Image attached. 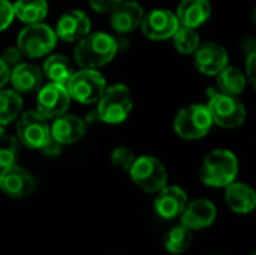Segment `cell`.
<instances>
[{
	"label": "cell",
	"mask_w": 256,
	"mask_h": 255,
	"mask_svg": "<svg viewBox=\"0 0 256 255\" xmlns=\"http://www.w3.org/2000/svg\"><path fill=\"white\" fill-rule=\"evenodd\" d=\"M240 164L237 155L230 149H214L201 162L200 180L210 188H226L236 182Z\"/></svg>",
	"instance_id": "cell-1"
},
{
	"label": "cell",
	"mask_w": 256,
	"mask_h": 255,
	"mask_svg": "<svg viewBox=\"0 0 256 255\" xmlns=\"http://www.w3.org/2000/svg\"><path fill=\"white\" fill-rule=\"evenodd\" d=\"M118 48V41L114 36L105 32L88 33L76 44L74 59L81 68L96 69L110 63L116 57Z\"/></svg>",
	"instance_id": "cell-2"
},
{
	"label": "cell",
	"mask_w": 256,
	"mask_h": 255,
	"mask_svg": "<svg viewBox=\"0 0 256 255\" xmlns=\"http://www.w3.org/2000/svg\"><path fill=\"white\" fill-rule=\"evenodd\" d=\"M134 108V98L126 84L117 83L105 89L98 101V117L108 125L123 123Z\"/></svg>",
	"instance_id": "cell-3"
},
{
	"label": "cell",
	"mask_w": 256,
	"mask_h": 255,
	"mask_svg": "<svg viewBox=\"0 0 256 255\" xmlns=\"http://www.w3.org/2000/svg\"><path fill=\"white\" fill-rule=\"evenodd\" d=\"M213 119L207 104H190L183 107L174 117V132L188 141H196L210 132Z\"/></svg>",
	"instance_id": "cell-4"
},
{
	"label": "cell",
	"mask_w": 256,
	"mask_h": 255,
	"mask_svg": "<svg viewBox=\"0 0 256 255\" xmlns=\"http://www.w3.org/2000/svg\"><path fill=\"white\" fill-rule=\"evenodd\" d=\"M207 107L212 114L213 123L224 129L240 128L248 117L246 107L238 99V96L225 95L218 89L208 90Z\"/></svg>",
	"instance_id": "cell-5"
},
{
	"label": "cell",
	"mask_w": 256,
	"mask_h": 255,
	"mask_svg": "<svg viewBox=\"0 0 256 255\" xmlns=\"http://www.w3.org/2000/svg\"><path fill=\"white\" fill-rule=\"evenodd\" d=\"M134 183L148 194H156L168 185V171L160 159L152 155H142L135 159L129 170Z\"/></svg>",
	"instance_id": "cell-6"
},
{
	"label": "cell",
	"mask_w": 256,
	"mask_h": 255,
	"mask_svg": "<svg viewBox=\"0 0 256 255\" xmlns=\"http://www.w3.org/2000/svg\"><path fill=\"white\" fill-rule=\"evenodd\" d=\"M56 30L44 23H34L26 26L16 38V47L22 56L30 59H39L50 54L57 44Z\"/></svg>",
	"instance_id": "cell-7"
},
{
	"label": "cell",
	"mask_w": 256,
	"mask_h": 255,
	"mask_svg": "<svg viewBox=\"0 0 256 255\" xmlns=\"http://www.w3.org/2000/svg\"><path fill=\"white\" fill-rule=\"evenodd\" d=\"M66 89L74 101L90 105L100 99L106 89V81L99 71L81 68V71L72 74V77L66 83Z\"/></svg>",
	"instance_id": "cell-8"
},
{
	"label": "cell",
	"mask_w": 256,
	"mask_h": 255,
	"mask_svg": "<svg viewBox=\"0 0 256 255\" xmlns=\"http://www.w3.org/2000/svg\"><path fill=\"white\" fill-rule=\"evenodd\" d=\"M38 110L21 113L16 119V138L27 149L42 150L51 140V126Z\"/></svg>",
	"instance_id": "cell-9"
},
{
	"label": "cell",
	"mask_w": 256,
	"mask_h": 255,
	"mask_svg": "<svg viewBox=\"0 0 256 255\" xmlns=\"http://www.w3.org/2000/svg\"><path fill=\"white\" fill-rule=\"evenodd\" d=\"M180 23L176 12L159 8L146 12L140 29L142 30L144 36L148 38L150 41H166L172 39Z\"/></svg>",
	"instance_id": "cell-10"
},
{
	"label": "cell",
	"mask_w": 256,
	"mask_h": 255,
	"mask_svg": "<svg viewBox=\"0 0 256 255\" xmlns=\"http://www.w3.org/2000/svg\"><path fill=\"white\" fill-rule=\"evenodd\" d=\"M70 99L72 98L66 86L57 83H48L42 86L38 92V98H36L38 111L45 119H57L66 114L70 105Z\"/></svg>",
	"instance_id": "cell-11"
},
{
	"label": "cell",
	"mask_w": 256,
	"mask_h": 255,
	"mask_svg": "<svg viewBox=\"0 0 256 255\" xmlns=\"http://www.w3.org/2000/svg\"><path fill=\"white\" fill-rule=\"evenodd\" d=\"M194 65L206 77H216L230 65L228 50L218 42H201L194 53Z\"/></svg>",
	"instance_id": "cell-12"
},
{
	"label": "cell",
	"mask_w": 256,
	"mask_h": 255,
	"mask_svg": "<svg viewBox=\"0 0 256 255\" xmlns=\"http://www.w3.org/2000/svg\"><path fill=\"white\" fill-rule=\"evenodd\" d=\"M34 177L16 164L0 170V189L10 198H24L34 191Z\"/></svg>",
	"instance_id": "cell-13"
},
{
	"label": "cell",
	"mask_w": 256,
	"mask_h": 255,
	"mask_svg": "<svg viewBox=\"0 0 256 255\" xmlns=\"http://www.w3.org/2000/svg\"><path fill=\"white\" fill-rule=\"evenodd\" d=\"M92 21L88 15L80 9L64 12L56 24V35L64 42H80L90 33Z\"/></svg>",
	"instance_id": "cell-14"
},
{
	"label": "cell",
	"mask_w": 256,
	"mask_h": 255,
	"mask_svg": "<svg viewBox=\"0 0 256 255\" xmlns=\"http://www.w3.org/2000/svg\"><path fill=\"white\" fill-rule=\"evenodd\" d=\"M218 218V209L213 201L207 198H198L188 201L186 207L180 215L182 225L189 230H204L212 227Z\"/></svg>",
	"instance_id": "cell-15"
},
{
	"label": "cell",
	"mask_w": 256,
	"mask_h": 255,
	"mask_svg": "<svg viewBox=\"0 0 256 255\" xmlns=\"http://www.w3.org/2000/svg\"><path fill=\"white\" fill-rule=\"evenodd\" d=\"M144 15V8L138 2L124 0L111 12L110 23L114 32H117L118 35H128L141 27Z\"/></svg>",
	"instance_id": "cell-16"
},
{
	"label": "cell",
	"mask_w": 256,
	"mask_h": 255,
	"mask_svg": "<svg viewBox=\"0 0 256 255\" xmlns=\"http://www.w3.org/2000/svg\"><path fill=\"white\" fill-rule=\"evenodd\" d=\"M188 201V194L183 188L176 185H166L159 192H156L154 209L160 218L172 219L182 215Z\"/></svg>",
	"instance_id": "cell-17"
},
{
	"label": "cell",
	"mask_w": 256,
	"mask_h": 255,
	"mask_svg": "<svg viewBox=\"0 0 256 255\" xmlns=\"http://www.w3.org/2000/svg\"><path fill=\"white\" fill-rule=\"evenodd\" d=\"M212 12L210 0H182L177 6L176 15L180 26L200 29L210 20Z\"/></svg>",
	"instance_id": "cell-18"
},
{
	"label": "cell",
	"mask_w": 256,
	"mask_h": 255,
	"mask_svg": "<svg viewBox=\"0 0 256 255\" xmlns=\"http://www.w3.org/2000/svg\"><path fill=\"white\" fill-rule=\"evenodd\" d=\"M86 135V122L72 114H63L54 119L51 125V137L62 146L78 143Z\"/></svg>",
	"instance_id": "cell-19"
},
{
	"label": "cell",
	"mask_w": 256,
	"mask_h": 255,
	"mask_svg": "<svg viewBox=\"0 0 256 255\" xmlns=\"http://www.w3.org/2000/svg\"><path fill=\"white\" fill-rule=\"evenodd\" d=\"M226 206L238 215H248L256 209V191L248 183L232 182L225 188Z\"/></svg>",
	"instance_id": "cell-20"
},
{
	"label": "cell",
	"mask_w": 256,
	"mask_h": 255,
	"mask_svg": "<svg viewBox=\"0 0 256 255\" xmlns=\"http://www.w3.org/2000/svg\"><path fill=\"white\" fill-rule=\"evenodd\" d=\"M9 81L18 93H32L42 87L44 72L36 65L21 62L12 68Z\"/></svg>",
	"instance_id": "cell-21"
},
{
	"label": "cell",
	"mask_w": 256,
	"mask_h": 255,
	"mask_svg": "<svg viewBox=\"0 0 256 255\" xmlns=\"http://www.w3.org/2000/svg\"><path fill=\"white\" fill-rule=\"evenodd\" d=\"M214 78H216L218 90L231 96H240L248 86V78L244 71L230 65L222 72H219Z\"/></svg>",
	"instance_id": "cell-22"
},
{
	"label": "cell",
	"mask_w": 256,
	"mask_h": 255,
	"mask_svg": "<svg viewBox=\"0 0 256 255\" xmlns=\"http://www.w3.org/2000/svg\"><path fill=\"white\" fill-rule=\"evenodd\" d=\"M42 72L51 83L66 86V83L69 81V78L72 77V74L75 71L72 68L70 60L66 56L51 54L45 59L44 66H42Z\"/></svg>",
	"instance_id": "cell-23"
},
{
	"label": "cell",
	"mask_w": 256,
	"mask_h": 255,
	"mask_svg": "<svg viewBox=\"0 0 256 255\" xmlns=\"http://www.w3.org/2000/svg\"><path fill=\"white\" fill-rule=\"evenodd\" d=\"M22 98L14 89H0V126L15 122L22 111Z\"/></svg>",
	"instance_id": "cell-24"
},
{
	"label": "cell",
	"mask_w": 256,
	"mask_h": 255,
	"mask_svg": "<svg viewBox=\"0 0 256 255\" xmlns=\"http://www.w3.org/2000/svg\"><path fill=\"white\" fill-rule=\"evenodd\" d=\"M14 14L26 24L40 23L48 14V3L46 0H16L14 3Z\"/></svg>",
	"instance_id": "cell-25"
},
{
	"label": "cell",
	"mask_w": 256,
	"mask_h": 255,
	"mask_svg": "<svg viewBox=\"0 0 256 255\" xmlns=\"http://www.w3.org/2000/svg\"><path fill=\"white\" fill-rule=\"evenodd\" d=\"M192 240H194L192 230H189L184 225H177V227L171 228L165 234L164 245H165V249L168 252L174 255H180L184 254L190 248Z\"/></svg>",
	"instance_id": "cell-26"
},
{
	"label": "cell",
	"mask_w": 256,
	"mask_h": 255,
	"mask_svg": "<svg viewBox=\"0 0 256 255\" xmlns=\"http://www.w3.org/2000/svg\"><path fill=\"white\" fill-rule=\"evenodd\" d=\"M172 41L176 50L183 56H194V53L201 45V36L198 33V29L184 27V26L178 27V30L172 36Z\"/></svg>",
	"instance_id": "cell-27"
},
{
	"label": "cell",
	"mask_w": 256,
	"mask_h": 255,
	"mask_svg": "<svg viewBox=\"0 0 256 255\" xmlns=\"http://www.w3.org/2000/svg\"><path fill=\"white\" fill-rule=\"evenodd\" d=\"M20 153V141L16 137L2 132L0 134V170L16 164Z\"/></svg>",
	"instance_id": "cell-28"
},
{
	"label": "cell",
	"mask_w": 256,
	"mask_h": 255,
	"mask_svg": "<svg viewBox=\"0 0 256 255\" xmlns=\"http://www.w3.org/2000/svg\"><path fill=\"white\" fill-rule=\"evenodd\" d=\"M111 164L118 168V170H123V171H129L132 164L135 162L136 156L134 155V152L128 147H117L112 150L111 153Z\"/></svg>",
	"instance_id": "cell-29"
},
{
	"label": "cell",
	"mask_w": 256,
	"mask_h": 255,
	"mask_svg": "<svg viewBox=\"0 0 256 255\" xmlns=\"http://www.w3.org/2000/svg\"><path fill=\"white\" fill-rule=\"evenodd\" d=\"M14 5L8 0H0V32L6 30L14 21Z\"/></svg>",
	"instance_id": "cell-30"
},
{
	"label": "cell",
	"mask_w": 256,
	"mask_h": 255,
	"mask_svg": "<svg viewBox=\"0 0 256 255\" xmlns=\"http://www.w3.org/2000/svg\"><path fill=\"white\" fill-rule=\"evenodd\" d=\"M246 78L248 83L256 90V50H252L246 57Z\"/></svg>",
	"instance_id": "cell-31"
},
{
	"label": "cell",
	"mask_w": 256,
	"mask_h": 255,
	"mask_svg": "<svg viewBox=\"0 0 256 255\" xmlns=\"http://www.w3.org/2000/svg\"><path fill=\"white\" fill-rule=\"evenodd\" d=\"M3 60H4V63L12 69L14 66H16L18 63H21V57H22V53H21V50L15 45V47H9V48H6L3 53H2V56H0Z\"/></svg>",
	"instance_id": "cell-32"
},
{
	"label": "cell",
	"mask_w": 256,
	"mask_h": 255,
	"mask_svg": "<svg viewBox=\"0 0 256 255\" xmlns=\"http://www.w3.org/2000/svg\"><path fill=\"white\" fill-rule=\"evenodd\" d=\"M124 0H88L90 6L96 12H112Z\"/></svg>",
	"instance_id": "cell-33"
},
{
	"label": "cell",
	"mask_w": 256,
	"mask_h": 255,
	"mask_svg": "<svg viewBox=\"0 0 256 255\" xmlns=\"http://www.w3.org/2000/svg\"><path fill=\"white\" fill-rule=\"evenodd\" d=\"M42 152L45 153V155H48V156H57L60 152H62V144L58 143V141H56L52 137H51V140L45 144V147L42 149Z\"/></svg>",
	"instance_id": "cell-34"
},
{
	"label": "cell",
	"mask_w": 256,
	"mask_h": 255,
	"mask_svg": "<svg viewBox=\"0 0 256 255\" xmlns=\"http://www.w3.org/2000/svg\"><path fill=\"white\" fill-rule=\"evenodd\" d=\"M10 68L4 63V60L0 57V89H3L8 83H9V80H10Z\"/></svg>",
	"instance_id": "cell-35"
},
{
	"label": "cell",
	"mask_w": 256,
	"mask_h": 255,
	"mask_svg": "<svg viewBox=\"0 0 256 255\" xmlns=\"http://www.w3.org/2000/svg\"><path fill=\"white\" fill-rule=\"evenodd\" d=\"M252 23H254V26L256 27V5L254 6V11H252Z\"/></svg>",
	"instance_id": "cell-36"
},
{
	"label": "cell",
	"mask_w": 256,
	"mask_h": 255,
	"mask_svg": "<svg viewBox=\"0 0 256 255\" xmlns=\"http://www.w3.org/2000/svg\"><path fill=\"white\" fill-rule=\"evenodd\" d=\"M250 255H256V251H254V252H252V254Z\"/></svg>",
	"instance_id": "cell-37"
},
{
	"label": "cell",
	"mask_w": 256,
	"mask_h": 255,
	"mask_svg": "<svg viewBox=\"0 0 256 255\" xmlns=\"http://www.w3.org/2000/svg\"><path fill=\"white\" fill-rule=\"evenodd\" d=\"M2 132H3V131H2V126H0V134H2Z\"/></svg>",
	"instance_id": "cell-38"
}]
</instances>
